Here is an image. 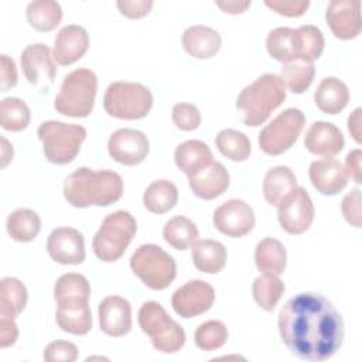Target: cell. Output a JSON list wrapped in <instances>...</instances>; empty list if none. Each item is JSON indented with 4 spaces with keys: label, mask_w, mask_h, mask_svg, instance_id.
<instances>
[{
    "label": "cell",
    "mask_w": 362,
    "mask_h": 362,
    "mask_svg": "<svg viewBox=\"0 0 362 362\" xmlns=\"http://www.w3.org/2000/svg\"><path fill=\"white\" fill-rule=\"evenodd\" d=\"M277 325L287 349L304 361H327L344 341L341 314L317 293H300L287 300L279 313Z\"/></svg>",
    "instance_id": "obj_1"
},
{
    "label": "cell",
    "mask_w": 362,
    "mask_h": 362,
    "mask_svg": "<svg viewBox=\"0 0 362 362\" xmlns=\"http://www.w3.org/2000/svg\"><path fill=\"white\" fill-rule=\"evenodd\" d=\"M123 195L122 177L110 170L81 167L71 173L64 182V197L75 208L109 206Z\"/></svg>",
    "instance_id": "obj_2"
},
{
    "label": "cell",
    "mask_w": 362,
    "mask_h": 362,
    "mask_svg": "<svg viewBox=\"0 0 362 362\" xmlns=\"http://www.w3.org/2000/svg\"><path fill=\"white\" fill-rule=\"evenodd\" d=\"M284 99L286 86L281 78L276 74H263L240 90L236 107L243 113V123L256 127L263 124Z\"/></svg>",
    "instance_id": "obj_3"
},
{
    "label": "cell",
    "mask_w": 362,
    "mask_h": 362,
    "mask_svg": "<svg viewBox=\"0 0 362 362\" xmlns=\"http://www.w3.org/2000/svg\"><path fill=\"white\" fill-rule=\"evenodd\" d=\"M96 92V74L88 68L74 69L64 78L55 96L54 107L64 116L86 117L93 110Z\"/></svg>",
    "instance_id": "obj_4"
},
{
    "label": "cell",
    "mask_w": 362,
    "mask_h": 362,
    "mask_svg": "<svg viewBox=\"0 0 362 362\" xmlns=\"http://www.w3.org/2000/svg\"><path fill=\"white\" fill-rule=\"evenodd\" d=\"M137 230V222L127 211H116L105 216L93 236L95 256L106 263L119 260Z\"/></svg>",
    "instance_id": "obj_5"
},
{
    "label": "cell",
    "mask_w": 362,
    "mask_h": 362,
    "mask_svg": "<svg viewBox=\"0 0 362 362\" xmlns=\"http://www.w3.org/2000/svg\"><path fill=\"white\" fill-rule=\"evenodd\" d=\"M37 136L42 143L45 158L52 164L64 165L78 156L86 139V130L79 124L47 120L40 124Z\"/></svg>",
    "instance_id": "obj_6"
},
{
    "label": "cell",
    "mask_w": 362,
    "mask_h": 362,
    "mask_svg": "<svg viewBox=\"0 0 362 362\" xmlns=\"http://www.w3.org/2000/svg\"><path fill=\"white\" fill-rule=\"evenodd\" d=\"M139 325L150 337L153 346L163 354H174L185 344V332L164 307L157 301H147L139 310Z\"/></svg>",
    "instance_id": "obj_7"
},
{
    "label": "cell",
    "mask_w": 362,
    "mask_h": 362,
    "mask_svg": "<svg viewBox=\"0 0 362 362\" xmlns=\"http://www.w3.org/2000/svg\"><path fill=\"white\" fill-rule=\"evenodd\" d=\"M151 106L153 95L150 89L139 82H113L107 86L103 96L106 113L116 119H143L148 115Z\"/></svg>",
    "instance_id": "obj_8"
},
{
    "label": "cell",
    "mask_w": 362,
    "mask_h": 362,
    "mask_svg": "<svg viewBox=\"0 0 362 362\" xmlns=\"http://www.w3.org/2000/svg\"><path fill=\"white\" fill-rule=\"evenodd\" d=\"M133 273L151 290L167 288L177 276L175 260L160 246L147 243L136 249L130 257Z\"/></svg>",
    "instance_id": "obj_9"
},
{
    "label": "cell",
    "mask_w": 362,
    "mask_h": 362,
    "mask_svg": "<svg viewBox=\"0 0 362 362\" xmlns=\"http://www.w3.org/2000/svg\"><path fill=\"white\" fill-rule=\"evenodd\" d=\"M304 124L305 116L300 109L283 110L259 133L260 150L269 156L286 153L297 141Z\"/></svg>",
    "instance_id": "obj_10"
},
{
    "label": "cell",
    "mask_w": 362,
    "mask_h": 362,
    "mask_svg": "<svg viewBox=\"0 0 362 362\" xmlns=\"http://www.w3.org/2000/svg\"><path fill=\"white\" fill-rule=\"evenodd\" d=\"M313 201L303 187H296L279 205L277 219L287 233L300 235L310 229L314 221Z\"/></svg>",
    "instance_id": "obj_11"
},
{
    "label": "cell",
    "mask_w": 362,
    "mask_h": 362,
    "mask_svg": "<svg viewBox=\"0 0 362 362\" xmlns=\"http://www.w3.org/2000/svg\"><path fill=\"white\" fill-rule=\"evenodd\" d=\"M215 301L214 287L202 280H189L178 287L173 297L171 305L182 318H191L206 313Z\"/></svg>",
    "instance_id": "obj_12"
},
{
    "label": "cell",
    "mask_w": 362,
    "mask_h": 362,
    "mask_svg": "<svg viewBox=\"0 0 362 362\" xmlns=\"http://www.w3.org/2000/svg\"><path fill=\"white\" fill-rule=\"evenodd\" d=\"M214 226L230 238L247 235L256 222L252 206L242 199H229L214 211Z\"/></svg>",
    "instance_id": "obj_13"
},
{
    "label": "cell",
    "mask_w": 362,
    "mask_h": 362,
    "mask_svg": "<svg viewBox=\"0 0 362 362\" xmlns=\"http://www.w3.org/2000/svg\"><path fill=\"white\" fill-rule=\"evenodd\" d=\"M150 150L147 136L136 129H119L107 141L109 156L123 165H137Z\"/></svg>",
    "instance_id": "obj_14"
},
{
    "label": "cell",
    "mask_w": 362,
    "mask_h": 362,
    "mask_svg": "<svg viewBox=\"0 0 362 362\" xmlns=\"http://www.w3.org/2000/svg\"><path fill=\"white\" fill-rule=\"evenodd\" d=\"M325 20L332 34L339 40H352L358 37L362 28L361 1L359 0H332L329 1Z\"/></svg>",
    "instance_id": "obj_15"
},
{
    "label": "cell",
    "mask_w": 362,
    "mask_h": 362,
    "mask_svg": "<svg viewBox=\"0 0 362 362\" xmlns=\"http://www.w3.org/2000/svg\"><path fill=\"white\" fill-rule=\"evenodd\" d=\"M47 250L59 264H81L85 260V239L74 228H57L48 236Z\"/></svg>",
    "instance_id": "obj_16"
},
{
    "label": "cell",
    "mask_w": 362,
    "mask_h": 362,
    "mask_svg": "<svg viewBox=\"0 0 362 362\" xmlns=\"http://www.w3.org/2000/svg\"><path fill=\"white\" fill-rule=\"evenodd\" d=\"M20 64L25 79L33 85L52 82L55 78L57 66L52 51L42 42L27 45L20 55Z\"/></svg>",
    "instance_id": "obj_17"
},
{
    "label": "cell",
    "mask_w": 362,
    "mask_h": 362,
    "mask_svg": "<svg viewBox=\"0 0 362 362\" xmlns=\"http://www.w3.org/2000/svg\"><path fill=\"white\" fill-rule=\"evenodd\" d=\"M100 329L109 337H123L132 328L130 303L120 296L103 298L98 308Z\"/></svg>",
    "instance_id": "obj_18"
},
{
    "label": "cell",
    "mask_w": 362,
    "mask_h": 362,
    "mask_svg": "<svg viewBox=\"0 0 362 362\" xmlns=\"http://www.w3.org/2000/svg\"><path fill=\"white\" fill-rule=\"evenodd\" d=\"M89 47L86 30L76 24L62 27L54 41L52 57L58 65H71L81 59Z\"/></svg>",
    "instance_id": "obj_19"
},
{
    "label": "cell",
    "mask_w": 362,
    "mask_h": 362,
    "mask_svg": "<svg viewBox=\"0 0 362 362\" xmlns=\"http://www.w3.org/2000/svg\"><path fill=\"white\" fill-rule=\"evenodd\" d=\"M304 146L315 156L331 158L342 151L345 139L335 124L318 120L308 127L304 137Z\"/></svg>",
    "instance_id": "obj_20"
},
{
    "label": "cell",
    "mask_w": 362,
    "mask_h": 362,
    "mask_svg": "<svg viewBox=\"0 0 362 362\" xmlns=\"http://www.w3.org/2000/svg\"><path fill=\"white\" fill-rule=\"evenodd\" d=\"M310 181L322 195H335L348 184L344 165L335 158H321L310 164Z\"/></svg>",
    "instance_id": "obj_21"
},
{
    "label": "cell",
    "mask_w": 362,
    "mask_h": 362,
    "mask_svg": "<svg viewBox=\"0 0 362 362\" xmlns=\"http://www.w3.org/2000/svg\"><path fill=\"white\" fill-rule=\"evenodd\" d=\"M189 188L201 199H214L222 195L230 182L228 170L219 161H212L205 168L188 177Z\"/></svg>",
    "instance_id": "obj_22"
},
{
    "label": "cell",
    "mask_w": 362,
    "mask_h": 362,
    "mask_svg": "<svg viewBox=\"0 0 362 362\" xmlns=\"http://www.w3.org/2000/svg\"><path fill=\"white\" fill-rule=\"evenodd\" d=\"M88 300L59 301L57 310L58 327L72 335H85L92 328V313Z\"/></svg>",
    "instance_id": "obj_23"
},
{
    "label": "cell",
    "mask_w": 362,
    "mask_h": 362,
    "mask_svg": "<svg viewBox=\"0 0 362 362\" xmlns=\"http://www.w3.org/2000/svg\"><path fill=\"white\" fill-rule=\"evenodd\" d=\"M182 47L187 54L198 59H206L218 54L222 38L219 33L206 25H191L182 34Z\"/></svg>",
    "instance_id": "obj_24"
},
{
    "label": "cell",
    "mask_w": 362,
    "mask_h": 362,
    "mask_svg": "<svg viewBox=\"0 0 362 362\" xmlns=\"http://www.w3.org/2000/svg\"><path fill=\"white\" fill-rule=\"evenodd\" d=\"M314 100L321 112L327 115H338L349 102L348 86L335 76H327L317 86Z\"/></svg>",
    "instance_id": "obj_25"
},
{
    "label": "cell",
    "mask_w": 362,
    "mask_h": 362,
    "mask_svg": "<svg viewBox=\"0 0 362 362\" xmlns=\"http://www.w3.org/2000/svg\"><path fill=\"white\" fill-rule=\"evenodd\" d=\"M191 256L195 269L202 273L216 274L225 267L228 252L218 240L197 239L191 245Z\"/></svg>",
    "instance_id": "obj_26"
},
{
    "label": "cell",
    "mask_w": 362,
    "mask_h": 362,
    "mask_svg": "<svg viewBox=\"0 0 362 362\" xmlns=\"http://www.w3.org/2000/svg\"><path fill=\"white\" fill-rule=\"evenodd\" d=\"M174 161L175 165L189 177L209 165L214 161V156L206 143L201 140H187L177 146Z\"/></svg>",
    "instance_id": "obj_27"
},
{
    "label": "cell",
    "mask_w": 362,
    "mask_h": 362,
    "mask_svg": "<svg viewBox=\"0 0 362 362\" xmlns=\"http://www.w3.org/2000/svg\"><path fill=\"white\" fill-rule=\"evenodd\" d=\"M325 40L322 31L315 25H301L293 30V52L296 61L313 62L324 51Z\"/></svg>",
    "instance_id": "obj_28"
},
{
    "label": "cell",
    "mask_w": 362,
    "mask_h": 362,
    "mask_svg": "<svg viewBox=\"0 0 362 362\" xmlns=\"http://www.w3.org/2000/svg\"><path fill=\"white\" fill-rule=\"evenodd\" d=\"M297 178L290 167L277 165L270 168L263 180V195L266 201L277 206L294 188Z\"/></svg>",
    "instance_id": "obj_29"
},
{
    "label": "cell",
    "mask_w": 362,
    "mask_h": 362,
    "mask_svg": "<svg viewBox=\"0 0 362 362\" xmlns=\"http://www.w3.org/2000/svg\"><path fill=\"white\" fill-rule=\"evenodd\" d=\"M255 263L260 272L279 276L287 264L286 247L274 238H264L256 245Z\"/></svg>",
    "instance_id": "obj_30"
},
{
    "label": "cell",
    "mask_w": 362,
    "mask_h": 362,
    "mask_svg": "<svg viewBox=\"0 0 362 362\" xmlns=\"http://www.w3.org/2000/svg\"><path fill=\"white\" fill-rule=\"evenodd\" d=\"M178 201V189L168 180L153 181L143 194L144 206L153 214H165L171 211Z\"/></svg>",
    "instance_id": "obj_31"
},
{
    "label": "cell",
    "mask_w": 362,
    "mask_h": 362,
    "mask_svg": "<svg viewBox=\"0 0 362 362\" xmlns=\"http://www.w3.org/2000/svg\"><path fill=\"white\" fill-rule=\"evenodd\" d=\"M7 233L16 242H31L37 238L41 229V219L37 212L20 208L11 212L6 221Z\"/></svg>",
    "instance_id": "obj_32"
},
{
    "label": "cell",
    "mask_w": 362,
    "mask_h": 362,
    "mask_svg": "<svg viewBox=\"0 0 362 362\" xmlns=\"http://www.w3.org/2000/svg\"><path fill=\"white\" fill-rule=\"evenodd\" d=\"M27 21L38 31H52L62 20V8L54 0H35L27 6Z\"/></svg>",
    "instance_id": "obj_33"
},
{
    "label": "cell",
    "mask_w": 362,
    "mask_h": 362,
    "mask_svg": "<svg viewBox=\"0 0 362 362\" xmlns=\"http://www.w3.org/2000/svg\"><path fill=\"white\" fill-rule=\"evenodd\" d=\"M27 304V288L16 277L0 281V317L16 318Z\"/></svg>",
    "instance_id": "obj_34"
},
{
    "label": "cell",
    "mask_w": 362,
    "mask_h": 362,
    "mask_svg": "<svg viewBox=\"0 0 362 362\" xmlns=\"http://www.w3.org/2000/svg\"><path fill=\"white\" fill-rule=\"evenodd\" d=\"M163 238L174 249L185 250L198 239V228L189 218L177 215L165 222Z\"/></svg>",
    "instance_id": "obj_35"
},
{
    "label": "cell",
    "mask_w": 362,
    "mask_h": 362,
    "mask_svg": "<svg viewBox=\"0 0 362 362\" xmlns=\"http://www.w3.org/2000/svg\"><path fill=\"white\" fill-rule=\"evenodd\" d=\"M284 283L279 279L277 274L273 273H263L262 276L256 277L252 286V293L256 304L266 310L272 311L280 301L284 293Z\"/></svg>",
    "instance_id": "obj_36"
},
{
    "label": "cell",
    "mask_w": 362,
    "mask_h": 362,
    "mask_svg": "<svg viewBox=\"0 0 362 362\" xmlns=\"http://www.w3.org/2000/svg\"><path fill=\"white\" fill-rule=\"evenodd\" d=\"M215 144L219 153L232 161H245L252 151L249 137L235 129L221 130L215 137Z\"/></svg>",
    "instance_id": "obj_37"
},
{
    "label": "cell",
    "mask_w": 362,
    "mask_h": 362,
    "mask_svg": "<svg viewBox=\"0 0 362 362\" xmlns=\"http://www.w3.org/2000/svg\"><path fill=\"white\" fill-rule=\"evenodd\" d=\"M314 75H315L314 64L304 62V61H294V62L284 64L280 72V78L284 86H287L290 92L297 95L305 92L311 86L314 81Z\"/></svg>",
    "instance_id": "obj_38"
},
{
    "label": "cell",
    "mask_w": 362,
    "mask_h": 362,
    "mask_svg": "<svg viewBox=\"0 0 362 362\" xmlns=\"http://www.w3.org/2000/svg\"><path fill=\"white\" fill-rule=\"evenodd\" d=\"M31 113L27 103L18 98H4L0 102V124L4 130L21 132L30 124Z\"/></svg>",
    "instance_id": "obj_39"
},
{
    "label": "cell",
    "mask_w": 362,
    "mask_h": 362,
    "mask_svg": "<svg viewBox=\"0 0 362 362\" xmlns=\"http://www.w3.org/2000/svg\"><path fill=\"white\" fill-rule=\"evenodd\" d=\"M54 297L57 303L65 300H88L90 297V286L86 277L78 273L62 274L54 286Z\"/></svg>",
    "instance_id": "obj_40"
},
{
    "label": "cell",
    "mask_w": 362,
    "mask_h": 362,
    "mask_svg": "<svg viewBox=\"0 0 362 362\" xmlns=\"http://www.w3.org/2000/svg\"><path fill=\"white\" fill-rule=\"evenodd\" d=\"M293 30L290 27H277L267 34V52L279 62L288 64L296 61L293 52Z\"/></svg>",
    "instance_id": "obj_41"
},
{
    "label": "cell",
    "mask_w": 362,
    "mask_h": 362,
    "mask_svg": "<svg viewBox=\"0 0 362 362\" xmlns=\"http://www.w3.org/2000/svg\"><path fill=\"white\" fill-rule=\"evenodd\" d=\"M226 339L228 328L222 321L218 320H209L202 322L194 334V341L197 346L206 352L222 348Z\"/></svg>",
    "instance_id": "obj_42"
},
{
    "label": "cell",
    "mask_w": 362,
    "mask_h": 362,
    "mask_svg": "<svg viewBox=\"0 0 362 362\" xmlns=\"http://www.w3.org/2000/svg\"><path fill=\"white\" fill-rule=\"evenodd\" d=\"M171 117L177 129L184 132H192L199 127L201 124V113L198 107L192 103H177L173 107Z\"/></svg>",
    "instance_id": "obj_43"
},
{
    "label": "cell",
    "mask_w": 362,
    "mask_h": 362,
    "mask_svg": "<svg viewBox=\"0 0 362 362\" xmlns=\"http://www.w3.org/2000/svg\"><path fill=\"white\" fill-rule=\"evenodd\" d=\"M47 362H74L78 358V348L69 341L49 342L42 354Z\"/></svg>",
    "instance_id": "obj_44"
},
{
    "label": "cell",
    "mask_w": 362,
    "mask_h": 362,
    "mask_svg": "<svg viewBox=\"0 0 362 362\" xmlns=\"http://www.w3.org/2000/svg\"><path fill=\"white\" fill-rule=\"evenodd\" d=\"M341 211L346 222H349L355 228H361V219H362V209H361V189L355 188L351 192H348L342 202H341Z\"/></svg>",
    "instance_id": "obj_45"
},
{
    "label": "cell",
    "mask_w": 362,
    "mask_h": 362,
    "mask_svg": "<svg viewBox=\"0 0 362 362\" xmlns=\"http://www.w3.org/2000/svg\"><path fill=\"white\" fill-rule=\"evenodd\" d=\"M264 4L281 16L300 17L307 11L310 1L308 0H272V1L266 0Z\"/></svg>",
    "instance_id": "obj_46"
},
{
    "label": "cell",
    "mask_w": 362,
    "mask_h": 362,
    "mask_svg": "<svg viewBox=\"0 0 362 362\" xmlns=\"http://www.w3.org/2000/svg\"><path fill=\"white\" fill-rule=\"evenodd\" d=\"M119 11L126 16L127 18H141L146 14H148V11L153 7V1L151 0H120L116 3Z\"/></svg>",
    "instance_id": "obj_47"
},
{
    "label": "cell",
    "mask_w": 362,
    "mask_h": 362,
    "mask_svg": "<svg viewBox=\"0 0 362 362\" xmlns=\"http://www.w3.org/2000/svg\"><path fill=\"white\" fill-rule=\"evenodd\" d=\"M0 88L3 92L8 90L10 88L16 86L17 83V69L14 61L7 57L6 54H1L0 57Z\"/></svg>",
    "instance_id": "obj_48"
},
{
    "label": "cell",
    "mask_w": 362,
    "mask_h": 362,
    "mask_svg": "<svg viewBox=\"0 0 362 362\" xmlns=\"http://www.w3.org/2000/svg\"><path fill=\"white\" fill-rule=\"evenodd\" d=\"M18 338V328L14 318L0 317V348H7L16 344Z\"/></svg>",
    "instance_id": "obj_49"
},
{
    "label": "cell",
    "mask_w": 362,
    "mask_h": 362,
    "mask_svg": "<svg viewBox=\"0 0 362 362\" xmlns=\"http://www.w3.org/2000/svg\"><path fill=\"white\" fill-rule=\"evenodd\" d=\"M361 160H362V151L361 148H355L348 153L345 158V173L348 177H351L356 184L362 182L361 177Z\"/></svg>",
    "instance_id": "obj_50"
},
{
    "label": "cell",
    "mask_w": 362,
    "mask_h": 362,
    "mask_svg": "<svg viewBox=\"0 0 362 362\" xmlns=\"http://www.w3.org/2000/svg\"><path fill=\"white\" fill-rule=\"evenodd\" d=\"M361 115H362V109L356 107L348 117V130L352 136V139L361 144L362 137H361Z\"/></svg>",
    "instance_id": "obj_51"
},
{
    "label": "cell",
    "mask_w": 362,
    "mask_h": 362,
    "mask_svg": "<svg viewBox=\"0 0 362 362\" xmlns=\"http://www.w3.org/2000/svg\"><path fill=\"white\" fill-rule=\"evenodd\" d=\"M216 6L229 14H239L243 13L249 6L250 1H216Z\"/></svg>",
    "instance_id": "obj_52"
},
{
    "label": "cell",
    "mask_w": 362,
    "mask_h": 362,
    "mask_svg": "<svg viewBox=\"0 0 362 362\" xmlns=\"http://www.w3.org/2000/svg\"><path fill=\"white\" fill-rule=\"evenodd\" d=\"M13 160V146L6 137H1V167H6Z\"/></svg>",
    "instance_id": "obj_53"
}]
</instances>
